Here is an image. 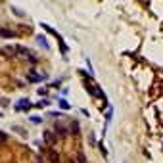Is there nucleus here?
I'll return each mask as SVG.
<instances>
[{
	"mask_svg": "<svg viewBox=\"0 0 163 163\" xmlns=\"http://www.w3.org/2000/svg\"><path fill=\"white\" fill-rule=\"evenodd\" d=\"M50 79V75L48 73H35L33 69H31L29 73H27V83H42V81H48Z\"/></svg>",
	"mask_w": 163,
	"mask_h": 163,
	"instance_id": "obj_1",
	"label": "nucleus"
},
{
	"mask_svg": "<svg viewBox=\"0 0 163 163\" xmlns=\"http://www.w3.org/2000/svg\"><path fill=\"white\" fill-rule=\"evenodd\" d=\"M31 108H33V104H31L29 98H21L17 104H14V109H15L17 113H19V111H29Z\"/></svg>",
	"mask_w": 163,
	"mask_h": 163,
	"instance_id": "obj_2",
	"label": "nucleus"
},
{
	"mask_svg": "<svg viewBox=\"0 0 163 163\" xmlns=\"http://www.w3.org/2000/svg\"><path fill=\"white\" fill-rule=\"evenodd\" d=\"M54 133H56V136H60V138H65V136L69 134V125L56 123V125H54Z\"/></svg>",
	"mask_w": 163,
	"mask_h": 163,
	"instance_id": "obj_3",
	"label": "nucleus"
},
{
	"mask_svg": "<svg viewBox=\"0 0 163 163\" xmlns=\"http://www.w3.org/2000/svg\"><path fill=\"white\" fill-rule=\"evenodd\" d=\"M79 133H81V125H79V121L71 119L69 121V134L71 136H79Z\"/></svg>",
	"mask_w": 163,
	"mask_h": 163,
	"instance_id": "obj_4",
	"label": "nucleus"
},
{
	"mask_svg": "<svg viewBox=\"0 0 163 163\" xmlns=\"http://www.w3.org/2000/svg\"><path fill=\"white\" fill-rule=\"evenodd\" d=\"M58 108H60L61 111H69V109H71L73 106H71V104L65 100V96H60V98H58Z\"/></svg>",
	"mask_w": 163,
	"mask_h": 163,
	"instance_id": "obj_5",
	"label": "nucleus"
},
{
	"mask_svg": "<svg viewBox=\"0 0 163 163\" xmlns=\"http://www.w3.org/2000/svg\"><path fill=\"white\" fill-rule=\"evenodd\" d=\"M44 140L48 146H54V142L58 140V136H54V130H44Z\"/></svg>",
	"mask_w": 163,
	"mask_h": 163,
	"instance_id": "obj_6",
	"label": "nucleus"
},
{
	"mask_svg": "<svg viewBox=\"0 0 163 163\" xmlns=\"http://www.w3.org/2000/svg\"><path fill=\"white\" fill-rule=\"evenodd\" d=\"M36 42H39V46H42L44 50H50V44H48V39H46L44 35H36Z\"/></svg>",
	"mask_w": 163,
	"mask_h": 163,
	"instance_id": "obj_7",
	"label": "nucleus"
},
{
	"mask_svg": "<svg viewBox=\"0 0 163 163\" xmlns=\"http://www.w3.org/2000/svg\"><path fill=\"white\" fill-rule=\"evenodd\" d=\"M0 36H4V39H12V36H15V33H14L12 29L2 27V29H0Z\"/></svg>",
	"mask_w": 163,
	"mask_h": 163,
	"instance_id": "obj_8",
	"label": "nucleus"
},
{
	"mask_svg": "<svg viewBox=\"0 0 163 163\" xmlns=\"http://www.w3.org/2000/svg\"><path fill=\"white\" fill-rule=\"evenodd\" d=\"M40 27H42L44 31H48V33H50V35H54V36H56V39H61V36H60V33H58V31H54V29H52V27H50V25H48V23H40Z\"/></svg>",
	"mask_w": 163,
	"mask_h": 163,
	"instance_id": "obj_9",
	"label": "nucleus"
},
{
	"mask_svg": "<svg viewBox=\"0 0 163 163\" xmlns=\"http://www.w3.org/2000/svg\"><path fill=\"white\" fill-rule=\"evenodd\" d=\"M33 106L39 108V109H40V108H48V106H50V100H48V98H40L36 104H33Z\"/></svg>",
	"mask_w": 163,
	"mask_h": 163,
	"instance_id": "obj_10",
	"label": "nucleus"
},
{
	"mask_svg": "<svg viewBox=\"0 0 163 163\" xmlns=\"http://www.w3.org/2000/svg\"><path fill=\"white\" fill-rule=\"evenodd\" d=\"M29 121L33 125H42L44 123V117H40V115H29Z\"/></svg>",
	"mask_w": 163,
	"mask_h": 163,
	"instance_id": "obj_11",
	"label": "nucleus"
},
{
	"mask_svg": "<svg viewBox=\"0 0 163 163\" xmlns=\"http://www.w3.org/2000/svg\"><path fill=\"white\" fill-rule=\"evenodd\" d=\"M12 130H14V133H19L21 136H27V133H25V129H23V127H19V125H14V127H12Z\"/></svg>",
	"mask_w": 163,
	"mask_h": 163,
	"instance_id": "obj_12",
	"label": "nucleus"
},
{
	"mask_svg": "<svg viewBox=\"0 0 163 163\" xmlns=\"http://www.w3.org/2000/svg\"><path fill=\"white\" fill-rule=\"evenodd\" d=\"M48 157H50V163H60V155H58L56 152H50Z\"/></svg>",
	"mask_w": 163,
	"mask_h": 163,
	"instance_id": "obj_13",
	"label": "nucleus"
},
{
	"mask_svg": "<svg viewBox=\"0 0 163 163\" xmlns=\"http://www.w3.org/2000/svg\"><path fill=\"white\" fill-rule=\"evenodd\" d=\"M48 117H58V119H60V117H65V113L58 109V111H50V113H48Z\"/></svg>",
	"mask_w": 163,
	"mask_h": 163,
	"instance_id": "obj_14",
	"label": "nucleus"
},
{
	"mask_svg": "<svg viewBox=\"0 0 163 163\" xmlns=\"http://www.w3.org/2000/svg\"><path fill=\"white\" fill-rule=\"evenodd\" d=\"M36 92H39V96L42 98V96H46V92H48V86H40V88H36Z\"/></svg>",
	"mask_w": 163,
	"mask_h": 163,
	"instance_id": "obj_15",
	"label": "nucleus"
},
{
	"mask_svg": "<svg viewBox=\"0 0 163 163\" xmlns=\"http://www.w3.org/2000/svg\"><path fill=\"white\" fill-rule=\"evenodd\" d=\"M12 12H14L15 15H17V17H23V15H25V14L21 12V10H17V8H12Z\"/></svg>",
	"mask_w": 163,
	"mask_h": 163,
	"instance_id": "obj_16",
	"label": "nucleus"
},
{
	"mask_svg": "<svg viewBox=\"0 0 163 163\" xmlns=\"http://www.w3.org/2000/svg\"><path fill=\"white\" fill-rule=\"evenodd\" d=\"M81 113H83V115H85V117H88V119H90V111H88V109H86V108H81Z\"/></svg>",
	"mask_w": 163,
	"mask_h": 163,
	"instance_id": "obj_17",
	"label": "nucleus"
},
{
	"mask_svg": "<svg viewBox=\"0 0 163 163\" xmlns=\"http://www.w3.org/2000/svg\"><path fill=\"white\" fill-rule=\"evenodd\" d=\"M50 86H52V88H60V86H61V81H60V79H58V81H54V83H52Z\"/></svg>",
	"mask_w": 163,
	"mask_h": 163,
	"instance_id": "obj_18",
	"label": "nucleus"
},
{
	"mask_svg": "<svg viewBox=\"0 0 163 163\" xmlns=\"http://www.w3.org/2000/svg\"><path fill=\"white\" fill-rule=\"evenodd\" d=\"M88 140H90V146H96V138H94V136H92V133L88 134Z\"/></svg>",
	"mask_w": 163,
	"mask_h": 163,
	"instance_id": "obj_19",
	"label": "nucleus"
},
{
	"mask_svg": "<svg viewBox=\"0 0 163 163\" xmlns=\"http://www.w3.org/2000/svg\"><path fill=\"white\" fill-rule=\"evenodd\" d=\"M77 157H79V161H81V163H86V157H85V154H79Z\"/></svg>",
	"mask_w": 163,
	"mask_h": 163,
	"instance_id": "obj_20",
	"label": "nucleus"
}]
</instances>
